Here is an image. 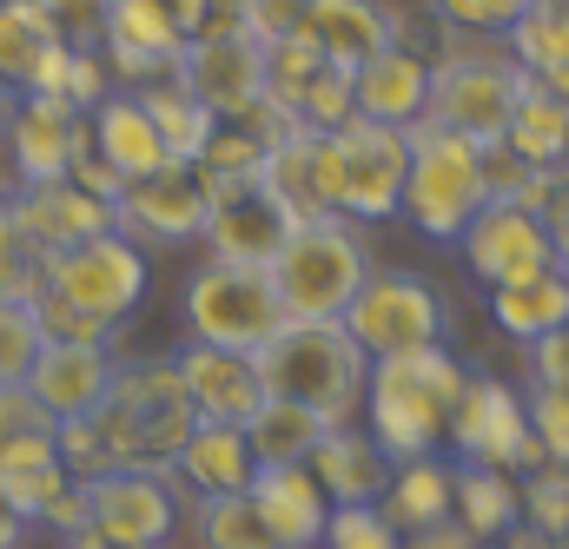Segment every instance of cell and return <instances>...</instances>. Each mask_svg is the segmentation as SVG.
I'll return each mask as SVG.
<instances>
[{
	"label": "cell",
	"mask_w": 569,
	"mask_h": 549,
	"mask_svg": "<svg viewBox=\"0 0 569 549\" xmlns=\"http://www.w3.org/2000/svg\"><path fill=\"white\" fill-rule=\"evenodd\" d=\"M470 371L450 358V345H430L411 358H378L365 385V430L391 463H418L443 450L450 411L463 398Z\"/></svg>",
	"instance_id": "1"
},
{
	"label": "cell",
	"mask_w": 569,
	"mask_h": 549,
	"mask_svg": "<svg viewBox=\"0 0 569 549\" xmlns=\"http://www.w3.org/2000/svg\"><path fill=\"white\" fill-rule=\"evenodd\" d=\"M259 378H266V398L305 405L325 430H338L365 417L371 358L351 345L338 318H284V331L259 351Z\"/></svg>",
	"instance_id": "2"
},
{
	"label": "cell",
	"mask_w": 569,
	"mask_h": 549,
	"mask_svg": "<svg viewBox=\"0 0 569 549\" xmlns=\"http://www.w3.org/2000/svg\"><path fill=\"white\" fill-rule=\"evenodd\" d=\"M93 423L120 470H172V457L199 430V411H192L172 358H127L113 371V391L93 411Z\"/></svg>",
	"instance_id": "3"
},
{
	"label": "cell",
	"mask_w": 569,
	"mask_h": 549,
	"mask_svg": "<svg viewBox=\"0 0 569 549\" xmlns=\"http://www.w3.org/2000/svg\"><path fill=\"white\" fill-rule=\"evenodd\" d=\"M411 179V127L345 120L338 133H318V199L325 212L351 226H385L405 212Z\"/></svg>",
	"instance_id": "4"
},
{
	"label": "cell",
	"mask_w": 569,
	"mask_h": 549,
	"mask_svg": "<svg viewBox=\"0 0 569 549\" xmlns=\"http://www.w3.org/2000/svg\"><path fill=\"white\" fill-rule=\"evenodd\" d=\"M530 73L510 60V47H483V40H450L437 60H430V107L425 120L443 133H463L477 146L510 133L517 120V100H523Z\"/></svg>",
	"instance_id": "5"
},
{
	"label": "cell",
	"mask_w": 569,
	"mask_h": 549,
	"mask_svg": "<svg viewBox=\"0 0 569 549\" xmlns=\"http://www.w3.org/2000/svg\"><path fill=\"white\" fill-rule=\"evenodd\" d=\"M490 206V179H483V146L463 133H443L418 120L411 127V179H405V212L425 239L457 246L470 232V219Z\"/></svg>",
	"instance_id": "6"
},
{
	"label": "cell",
	"mask_w": 569,
	"mask_h": 549,
	"mask_svg": "<svg viewBox=\"0 0 569 549\" xmlns=\"http://www.w3.org/2000/svg\"><path fill=\"white\" fill-rule=\"evenodd\" d=\"M378 272L358 226L325 212V219H298L284 252L272 259V285H279L291 318H345V305L358 298V285Z\"/></svg>",
	"instance_id": "7"
},
{
	"label": "cell",
	"mask_w": 569,
	"mask_h": 549,
	"mask_svg": "<svg viewBox=\"0 0 569 549\" xmlns=\"http://www.w3.org/2000/svg\"><path fill=\"white\" fill-rule=\"evenodd\" d=\"M179 318H186V338H199V345H226V351H252V358H259V351L284 331L291 311H284L272 272L206 259L199 272L186 278Z\"/></svg>",
	"instance_id": "8"
},
{
	"label": "cell",
	"mask_w": 569,
	"mask_h": 549,
	"mask_svg": "<svg viewBox=\"0 0 569 549\" xmlns=\"http://www.w3.org/2000/svg\"><path fill=\"white\" fill-rule=\"evenodd\" d=\"M338 325H345L351 345L378 365V358H411V351L443 345L450 305H443V291H437L425 272H371L358 285V298L345 305Z\"/></svg>",
	"instance_id": "9"
},
{
	"label": "cell",
	"mask_w": 569,
	"mask_h": 549,
	"mask_svg": "<svg viewBox=\"0 0 569 549\" xmlns=\"http://www.w3.org/2000/svg\"><path fill=\"white\" fill-rule=\"evenodd\" d=\"M146 278H152V266H146V252L127 232H100V239H80V246L47 259V291L67 298L73 311L113 325V331L140 311Z\"/></svg>",
	"instance_id": "10"
},
{
	"label": "cell",
	"mask_w": 569,
	"mask_h": 549,
	"mask_svg": "<svg viewBox=\"0 0 569 549\" xmlns=\"http://www.w3.org/2000/svg\"><path fill=\"white\" fill-rule=\"evenodd\" d=\"M443 443L457 450V463H483V470H510V477H530L543 470V443L530 437V417H523V391L503 385V378H470Z\"/></svg>",
	"instance_id": "11"
},
{
	"label": "cell",
	"mask_w": 569,
	"mask_h": 549,
	"mask_svg": "<svg viewBox=\"0 0 569 549\" xmlns=\"http://www.w3.org/2000/svg\"><path fill=\"white\" fill-rule=\"evenodd\" d=\"M206 199H212V212H206V259L272 272V259L284 252V239L298 226V212L272 192V179L266 172H252V179H212Z\"/></svg>",
	"instance_id": "12"
},
{
	"label": "cell",
	"mask_w": 569,
	"mask_h": 549,
	"mask_svg": "<svg viewBox=\"0 0 569 549\" xmlns=\"http://www.w3.org/2000/svg\"><path fill=\"white\" fill-rule=\"evenodd\" d=\"M87 517L113 549H172L186 490L172 483V470H107L87 483Z\"/></svg>",
	"instance_id": "13"
},
{
	"label": "cell",
	"mask_w": 569,
	"mask_h": 549,
	"mask_svg": "<svg viewBox=\"0 0 569 549\" xmlns=\"http://www.w3.org/2000/svg\"><path fill=\"white\" fill-rule=\"evenodd\" d=\"M179 87L212 120H252L266 107V47L252 33H199L186 40Z\"/></svg>",
	"instance_id": "14"
},
{
	"label": "cell",
	"mask_w": 569,
	"mask_h": 549,
	"mask_svg": "<svg viewBox=\"0 0 569 549\" xmlns=\"http://www.w3.org/2000/svg\"><path fill=\"white\" fill-rule=\"evenodd\" d=\"M206 212H212V199H206L199 172L192 166H166V172L133 179L120 192L113 232H127L140 252L146 246H192V239H206Z\"/></svg>",
	"instance_id": "15"
},
{
	"label": "cell",
	"mask_w": 569,
	"mask_h": 549,
	"mask_svg": "<svg viewBox=\"0 0 569 549\" xmlns=\"http://www.w3.org/2000/svg\"><path fill=\"white\" fill-rule=\"evenodd\" d=\"M457 246H463V266H470L477 285H510V278H530V272H543V266H557L543 212L510 206V199H490Z\"/></svg>",
	"instance_id": "16"
},
{
	"label": "cell",
	"mask_w": 569,
	"mask_h": 549,
	"mask_svg": "<svg viewBox=\"0 0 569 549\" xmlns=\"http://www.w3.org/2000/svg\"><path fill=\"white\" fill-rule=\"evenodd\" d=\"M172 365H179V385H186L199 423H239L246 430L252 417L266 411V378H259V358L252 351H226V345L186 338L172 351Z\"/></svg>",
	"instance_id": "17"
},
{
	"label": "cell",
	"mask_w": 569,
	"mask_h": 549,
	"mask_svg": "<svg viewBox=\"0 0 569 549\" xmlns=\"http://www.w3.org/2000/svg\"><path fill=\"white\" fill-rule=\"evenodd\" d=\"M7 159H13V192L20 186H47V179H67L73 159L93 146L87 113H73L67 100H40V93H20V113L7 127Z\"/></svg>",
	"instance_id": "18"
},
{
	"label": "cell",
	"mask_w": 569,
	"mask_h": 549,
	"mask_svg": "<svg viewBox=\"0 0 569 549\" xmlns=\"http://www.w3.org/2000/svg\"><path fill=\"white\" fill-rule=\"evenodd\" d=\"M100 60H107L113 80H127V93H140V87H152V80L179 73V60H186V33H179L152 0H113V7H107Z\"/></svg>",
	"instance_id": "19"
},
{
	"label": "cell",
	"mask_w": 569,
	"mask_h": 549,
	"mask_svg": "<svg viewBox=\"0 0 569 549\" xmlns=\"http://www.w3.org/2000/svg\"><path fill=\"white\" fill-rule=\"evenodd\" d=\"M298 33L311 40V53L331 73H358L365 60H378V53L398 47V13L385 0H311V13H305Z\"/></svg>",
	"instance_id": "20"
},
{
	"label": "cell",
	"mask_w": 569,
	"mask_h": 549,
	"mask_svg": "<svg viewBox=\"0 0 569 549\" xmlns=\"http://www.w3.org/2000/svg\"><path fill=\"white\" fill-rule=\"evenodd\" d=\"M113 371H120L113 345H47L27 371V391L40 398V411L53 423H67V417H93L107 405Z\"/></svg>",
	"instance_id": "21"
},
{
	"label": "cell",
	"mask_w": 569,
	"mask_h": 549,
	"mask_svg": "<svg viewBox=\"0 0 569 549\" xmlns=\"http://www.w3.org/2000/svg\"><path fill=\"white\" fill-rule=\"evenodd\" d=\"M13 219H20V232L53 259V252H67V246H80V239H100V232H113V206L107 199H93V192H80L73 179H47V186H20L13 199Z\"/></svg>",
	"instance_id": "22"
},
{
	"label": "cell",
	"mask_w": 569,
	"mask_h": 549,
	"mask_svg": "<svg viewBox=\"0 0 569 549\" xmlns=\"http://www.w3.org/2000/svg\"><path fill=\"white\" fill-rule=\"evenodd\" d=\"M246 497H252V510H259V523H266L272 549H318V543H325V523H331V497L318 490L311 463L259 470Z\"/></svg>",
	"instance_id": "23"
},
{
	"label": "cell",
	"mask_w": 569,
	"mask_h": 549,
	"mask_svg": "<svg viewBox=\"0 0 569 549\" xmlns=\"http://www.w3.org/2000/svg\"><path fill=\"white\" fill-rule=\"evenodd\" d=\"M252 477H259V457H252L239 423H199L186 437V450L172 457V483L186 490V503H199V497H246Z\"/></svg>",
	"instance_id": "24"
},
{
	"label": "cell",
	"mask_w": 569,
	"mask_h": 549,
	"mask_svg": "<svg viewBox=\"0 0 569 549\" xmlns=\"http://www.w3.org/2000/svg\"><path fill=\"white\" fill-rule=\"evenodd\" d=\"M351 100H358V120H378V127H418L430 107V60L411 53L405 40L378 60H365L351 73Z\"/></svg>",
	"instance_id": "25"
},
{
	"label": "cell",
	"mask_w": 569,
	"mask_h": 549,
	"mask_svg": "<svg viewBox=\"0 0 569 549\" xmlns=\"http://www.w3.org/2000/svg\"><path fill=\"white\" fill-rule=\"evenodd\" d=\"M87 127H93V152H100L127 186L166 172V166H179V159L166 152L159 127H152V113L140 107V93H107V100L87 113Z\"/></svg>",
	"instance_id": "26"
},
{
	"label": "cell",
	"mask_w": 569,
	"mask_h": 549,
	"mask_svg": "<svg viewBox=\"0 0 569 549\" xmlns=\"http://www.w3.org/2000/svg\"><path fill=\"white\" fill-rule=\"evenodd\" d=\"M311 477H318V490H325L331 503H378L385 483H391V457L371 443L365 423H338V430L318 437Z\"/></svg>",
	"instance_id": "27"
},
{
	"label": "cell",
	"mask_w": 569,
	"mask_h": 549,
	"mask_svg": "<svg viewBox=\"0 0 569 549\" xmlns=\"http://www.w3.org/2000/svg\"><path fill=\"white\" fill-rule=\"evenodd\" d=\"M569 318V272L563 266H543L530 278H510V285H490V325L510 338V345H537L550 338Z\"/></svg>",
	"instance_id": "28"
},
{
	"label": "cell",
	"mask_w": 569,
	"mask_h": 549,
	"mask_svg": "<svg viewBox=\"0 0 569 549\" xmlns=\"http://www.w3.org/2000/svg\"><path fill=\"white\" fill-rule=\"evenodd\" d=\"M450 497H457V463L418 457V463H391V483H385L378 510L391 517L398 537H418V530L450 517Z\"/></svg>",
	"instance_id": "29"
},
{
	"label": "cell",
	"mask_w": 569,
	"mask_h": 549,
	"mask_svg": "<svg viewBox=\"0 0 569 549\" xmlns=\"http://www.w3.org/2000/svg\"><path fill=\"white\" fill-rule=\"evenodd\" d=\"M60 47L67 40L53 33V20H47L40 0H0V80L13 93H33Z\"/></svg>",
	"instance_id": "30"
},
{
	"label": "cell",
	"mask_w": 569,
	"mask_h": 549,
	"mask_svg": "<svg viewBox=\"0 0 569 549\" xmlns=\"http://www.w3.org/2000/svg\"><path fill=\"white\" fill-rule=\"evenodd\" d=\"M450 517L490 549L503 530L523 523V497H517V477L510 470H483V463H457V497H450Z\"/></svg>",
	"instance_id": "31"
},
{
	"label": "cell",
	"mask_w": 569,
	"mask_h": 549,
	"mask_svg": "<svg viewBox=\"0 0 569 549\" xmlns=\"http://www.w3.org/2000/svg\"><path fill=\"white\" fill-rule=\"evenodd\" d=\"M503 146H510L523 166H537V172H563V159H569V113L543 93V87H537V80L523 87L517 120H510Z\"/></svg>",
	"instance_id": "32"
},
{
	"label": "cell",
	"mask_w": 569,
	"mask_h": 549,
	"mask_svg": "<svg viewBox=\"0 0 569 549\" xmlns=\"http://www.w3.org/2000/svg\"><path fill=\"white\" fill-rule=\"evenodd\" d=\"M53 417L40 411V398L27 385H0V477L7 470H33V463H53Z\"/></svg>",
	"instance_id": "33"
},
{
	"label": "cell",
	"mask_w": 569,
	"mask_h": 549,
	"mask_svg": "<svg viewBox=\"0 0 569 549\" xmlns=\"http://www.w3.org/2000/svg\"><path fill=\"white\" fill-rule=\"evenodd\" d=\"M140 107L152 113V127H159V139H166V152L179 159V166H192L199 152H206V139H212V113L179 87V73H166V80H152V87H140Z\"/></svg>",
	"instance_id": "34"
},
{
	"label": "cell",
	"mask_w": 569,
	"mask_h": 549,
	"mask_svg": "<svg viewBox=\"0 0 569 549\" xmlns=\"http://www.w3.org/2000/svg\"><path fill=\"white\" fill-rule=\"evenodd\" d=\"M325 423L305 411V405H284V398H266V411L246 423V443L259 457V470H284V463H311Z\"/></svg>",
	"instance_id": "35"
},
{
	"label": "cell",
	"mask_w": 569,
	"mask_h": 549,
	"mask_svg": "<svg viewBox=\"0 0 569 549\" xmlns=\"http://www.w3.org/2000/svg\"><path fill=\"white\" fill-rule=\"evenodd\" d=\"M510 60L523 73H569V0H530V13L510 27Z\"/></svg>",
	"instance_id": "36"
},
{
	"label": "cell",
	"mask_w": 569,
	"mask_h": 549,
	"mask_svg": "<svg viewBox=\"0 0 569 549\" xmlns=\"http://www.w3.org/2000/svg\"><path fill=\"white\" fill-rule=\"evenodd\" d=\"M192 543L199 549H272L252 497H199L192 503Z\"/></svg>",
	"instance_id": "37"
},
{
	"label": "cell",
	"mask_w": 569,
	"mask_h": 549,
	"mask_svg": "<svg viewBox=\"0 0 569 549\" xmlns=\"http://www.w3.org/2000/svg\"><path fill=\"white\" fill-rule=\"evenodd\" d=\"M318 73H325V60L311 53V40H305V33L266 40V100H272V107H284L291 120H298L305 93L318 87Z\"/></svg>",
	"instance_id": "38"
},
{
	"label": "cell",
	"mask_w": 569,
	"mask_h": 549,
	"mask_svg": "<svg viewBox=\"0 0 569 549\" xmlns=\"http://www.w3.org/2000/svg\"><path fill=\"white\" fill-rule=\"evenodd\" d=\"M47 291V252L20 232V219H13V206L0 199V298H20V305H33Z\"/></svg>",
	"instance_id": "39"
},
{
	"label": "cell",
	"mask_w": 569,
	"mask_h": 549,
	"mask_svg": "<svg viewBox=\"0 0 569 549\" xmlns=\"http://www.w3.org/2000/svg\"><path fill=\"white\" fill-rule=\"evenodd\" d=\"M430 13L450 40H510V27L530 13V0H430Z\"/></svg>",
	"instance_id": "40"
},
{
	"label": "cell",
	"mask_w": 569,
	"mask_h": 549,
	"mask_svg": "<svg viewBox=\"0 0 569 549\" xmlns=\"http://www.w3.org/2000/svg\"><path fill=\"white\" fill-rule=\"evenodd\" d=\"M517 497H523V523L563 543L569 537V470L563 463H543V470L517 477Z\"/></svg>",
	"instance_id": "41"
},
{
	"label": "cell",
	"mask_w": 569,
	"mask_h": 549,
	"mask_svg": "<svg viewBox=\"0 0 569 549\" xmlns=\"http://www.w3.org/2000/svg\"><path fill=\"white\" fill-rule=\"evenodd\" d=\"M40 351H47V331H40L33 305L0 298V385H27V371H33Z\"/></svg>",
	"instance_id": "42"
},
{
	"label": "cell",
	"mask_w": 569,
	"mask_h": 549,
	"mask_svg": "<svg viewBox=\"0 0 569 549\" xmlns=\"http://www.w3.org/2000/svg\"><path fill=\"white\" fill-rule=\"evenodd\" d=\"M318 549H405V537L391 530V517L378 503H331V523H325Z\"/></svg>",
	"instance_id": "43"
},
{
	"label": "cell",
	"mask_w": 569,
	"mask_h": 549,
	"mask_svg": "<svg viewBox=\"0 0 569 549\" xmlns=\"http://www.w3.org/2000/svg\"><path fill=\"white\" fill-rule=\"evenodd\" d=\"M523 417H530V437L543 443V463L569 470V385H530Z\"/></svg>",
	"instance_id": "44"
},
{
	"label": "cell",
	"mask_w": 569,
	"mask_h": 549,
	"mask_svg": "<svg viewBox=\"0 0 569 549\" xmlns=\"http://www.w3.org/2000/svg\"><path fill=\"white\" fill-rule=\"evenodd\" d=\"M53 450H60V463H67V477H73V483H93V477H107V470H120L93 417H67V423L53 430Z\"/></svg>",
	"instance_id": "45"
},
{
	"label": "cell",
	"mask_w": 569,
	"mask_h": 549,
	"mask_svg": "<svg viewBox=\"0 0 569 549\" xmlns=\"http://www.w3.org/2000/svg\"><path fill=\"white\" fill-rule=\"evenodd\" d=\"M73 490V477H67V463L53 457V463H33V470H7L0 477V497L27 517V523H40L47 510H53V497H67Z\"/></svg>",
	"instance_id": "46"
},
{
	"label": "cell",
	"mask_w": 569,
	"mask_h": 549,
	"mask_svg": "<svg viewBox=\"0 0 569 549\" xmlns=\"http://www.w3.org/2000/svg\"><path fill=\"white\" fill-rule=\"evenodd\" d=\"M33 318H40L47 345H113V325H100V318L73 311V305H67V298H53V291H40V298H33Z\"/></svg>",
	"instance_id": "47"
},
{
	"label": "cell",
	"mask_w": 569,
	"mask_h": 549,
	"mask_svg": "<svg viewBox=\"0 0 569 549\" xmlns=\"http://www.w3.org/2000/svg\"><path fill=\"white\" fill-rule=\"evenodd\" d=\"M40 7H47L53 33H60L73 53H100V40H107V7H113V0H40Z\"/></svg>",
	"instance_id": "48"
},
{
	"label": "cell",
	"mask_w": 569,
	"mask_h": 549,
	"mask_svg": "<svg viewBox=\"0 0 569 549\" xmlns=\"http://www.w3.org/2000/svg\"><path fill=\"white\" fill-rule=\"evenodd\" d=\"M107 93H113L107 60H100V53H73V60H67V80H60V100H67L73 113H93Z\"/></svg>",
	"instance_id": "49"
},
{
	"label": "cell",
	"mask_w": 569,
	"mask_h": 549,
	"mask_svg": "<svg viewBox=\"0 0 569 549\" xmlns=\"http://www.w3.org/2000/svg\"><path fill=\"white\" fill-rule=\"evenodd\" d=\"M305 13H311V0H246V33L266 47V40L298 33V27H305Z\"/></svg>",
	"instance_id": "50"
},
{
	"label": "cell",
	"mask_w": 569,
	"mask_h": 549,
	"mask_svg": "<svg viewBox=\"0 0 569 549\" xmlns=\"http://www.w3.org/2000/svg\"><path fill=\"white\" fill-rule=\"evenodd\" d=\"M530 385H569V318L530 345Z\"/></svg>",
	"instance_id": "51"
},
{
	"label": "cell",
	"mask_w": 569,
	"mask_h": 549,
	"mask_svg": "<svg viewBox=\"0 0 569 549\" xmlns=\"http://www.w3.org/2000/svg\"><path fill=\"white\" fill-rule=\"evenodd\" d=\"M67 179H73L80 192H93V199H107V206H120V192H127V179H120V172H113V166H107V159H100L93 146H87V152L73 159V172H67Z\"/></svg>",
	"instance_id": "52"
},
{
	"label": "cell",
	"mask_w": 569,
	"mask_h": 549,
	"mask_svg": "<svg viewBox=\"0 0 569 549\" xmlns=\"http://www.w3.org/2000/svg\"><path fill=\"white\" fill-rule=\"evenodd\" d=\"M543 232H550V246H557V266L569 272V172L557 179V192H550V206H543Z\"/></svg>",
	"instance_id": "53"
},
{
	"label": "cell",
	"mask_w": 569,
	"mask_h": 549,
	"mask_svg": "<svg viewBox=\"0 0 569 549\" xmlns=\"http://www.w3.org/2000/svg\"><path fill=\"white\" fill-rule=\"evenodd\" d=\"M405 549H483L457 517H443V523H430V530H418V537H405Z\"/></svg>",
	"instance_id": "54"
},
{
	"label": "cell",
	"mask_w": 569,
	"mask_h": 549,
	"mask_svg": "<svg viewBox=\"0 0 569 549\" xmlns=\"http://www.w3.org/2000/svg\"><path fill=\"white\" fill-rule=\"evenodd\" d=\"M152 7H159L186 40H199V33H206V0H152Z\"/></svg>",
	"instance_id": "55"
},
{
	"label": "cell",
	"mask_w": 569,
	"mask_h": 549,
	"mask_svg": "<svg viewBox=\"0 0 569 549\" xmlns=\"http://www.w3.org/2000/svg\"><path fill=\"white\" fill-rule=\"evenodd\" d=\"M490 549H563L557 537H543V530H530V523H517V530H503Z\"/></svg>",
	"instance_id": "56"
},
{
	"label": "cell",
	"mask_w": 569,
	"mask_h": 549,
	"mask_svg": "<svg viewBox=\"0 0 569 549\" xmlns=\"http://www.w3.org/2000/svg\"><path fill=\"white\" fill-rule=\"evenodd\" d=\"M20 537H27V517L0 497V549H20Z\"/></svg>",
	"instance_id": "57"
},
{
	"label": "cell",
	"mask_w": 569,
	"mask_h": 549,
	"mask_svg": "<svg viewBox=\"0 0 569 549\" xmlns=\"http://www.w3.org/2000/svg\"><path fill=\"white\" fill-rule=\"evenodd\" d=\"M530 80H537V73H530ZM537 87H543V93H550V100H557V107L569 113V73H543Z\"/></svg>",
	"instance_id": "58"
},
{
	"label": "cell",
	"mask_w": 569,
	"mask_h": 549,
	"mask_svg": "<svg viewBox=\"0 0 569 549\" xmlns=\"http://www.w3.org/2000/svg\"><path fill=\"white\" fill-rule=\"evenodd\" d=\"M13 113H20V93L0 80V139H7V127H13Z\"/></svg>",
	"instance_id": "59"
},
{
	"label": "cell",
	"mask_w": 569,
	"mask_h": 549,
	"mask_svg": "<svg viewBox=\"0 0 569 549\" xmlns=\"http://www.w3.org/2000/svg\"><path fill=\"white\" fill-rule=\"evenodd\" d=\"M0 199H13V179H0Z\"/></svg>",
	"instance_id": "60"
},
{
	"label": "cell",
	"mask_w": 569,
	"mask_h": 549,
	"mask_svg": "<svg viewBox=\"0 0 569 549\" xmlns=\"http://www.w3.org/2000/svg\"><path fill=\"white\" fill-rule=\"evenodd\" d=\"M563 549H569V537H563Z\"/></svg>",
	"instance_id": "61"
}]
</instances>
